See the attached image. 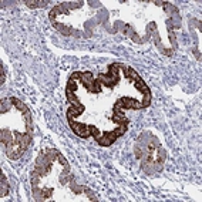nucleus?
Here are the masks:
<instances>
[{
  "instance_id": "obj_2",
  "label": "nucleus",
  "mask_w": 202,
  "mask_h": 202,
  "mask_svg": "<svg viewBox=\"0 0 202 202\" xmlns=\"http://www.w3.org/2000/svg\"><path fill=\"white\" fill-rule=\"evenodd\" d=\"M26 4L31 9H37V7H44L47 4V2H26Z\"/></svg>"
},
{
  "instance_id": "obj_1",
  "label": "nucleus",
  "mask_w": 202,
  "mask_h": 202,
  "mask_svg": "<svg viewBox=\"0 0 202 202\" xmlns=\"http://www.w3.org/2000/svg\"><path fill=\"white\" fill-rule=\"evenodd\" d=\"M9 192V182H7L4 174H2V196H4Z\"/></svg>"
}]
</instances>
